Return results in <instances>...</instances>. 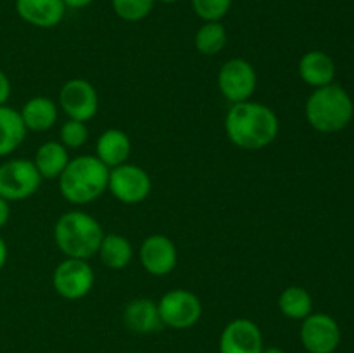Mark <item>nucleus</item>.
Returning <instances> with one entry per match:
<instances>
[{"label":"nucleus","instance_id":"f257e3e1","mask_svg":"<svg viewBox=\"0 0 354 353\" xmlns=\"http://www.w3.org/2000/svg\"><path fill=\"white\" fill-rule=\"evenodd\" d=\"M280 130L279 116L266 104L244 100L232 104L225 116V134L228 141L244 151H261L277 138Z\"/></svg>","mask_w":354,"mask_h":353},{"label":"nucleus","instance_id":"f03ea898","mask_svg":"<svg viewBox=\"0 0 354 353\" xmlns=\"http://www.w3.org/2000/svg\"><path fill=\"white\" fill-rule=\"evenodd\" d=\"M104 230L95 217L82 210L62 213L54 225V241L66 258L90 260L97 255Z\"/></svg>","mask_w":354,"mask_h":353},{"label":"nucleus","instance_id":"7ed1b4c3","mask_svg":"<svg viewBox=\"0 0 354 353\" xmlns=\"http://www.w3.org/2000/svg\"><path fill=\"white\" fill-rule=\"evenodd\" d=\"M61 196L71 204H88L107 190L109 168L93 154H82L69 159L57 179Z\"/></svg>","mask_w":354,"mask_h":353},{"label":"nucleus","instance_id":"20e7f679","mask_svg":"<svg viewBox=\"0 0 354 353\" xmlns=\"http://www.w3.org/2000/svg\"><path fill=\"white\" fill-rule=\"evenodd\" d=\"M304 114L313 130L337 134L351 123L354 102L344 87L330 83L313 90L304 106Z\"/></svg>","mask_w":354,"mask_h":353},{"label":"nucleus","instance_id":"39448f33","mask_svg":"<svg viewBox=\"0 0 354 353\" xmlns=\"http://www.w3.org/2000/svg\"><path fill=\"white\" fill-rule=\"evenodd\" d=\"M159 317L166 327L183 331L190 329L203 317V301L196 293L183 287L168 291L158 301Z\"/></svg>","mask_w":354,"mask_h":353},{"label":"nucleus","instance_id":"423d86ee","mask_svg":"<svg viewBox=\"0 0 354 353\" xmlns=\"http://www.w3.org/2000/svg\"><path fill=\"white\" fill-rule=\"evenodd\" d=\"M95 284V273L88 260L66 258L55 266L52 273V286L55 293L69 301H78L88 296Z\"/></svg>","mask_w":354,"mask_h":353},{"label":"nucleus","instance_id":"0eeeda50","mask_svg":"<svg viewBox=\"0 0 354 353\" xmlns=\"http://www.w3.org/2000/svg\"><path fill=\"white\" fill-rule=\"evenodd\" d=\"M41 185V176L30 159H9L0 165V197L10 201L28 199Z\"/></svg>","mask_w":354,"mask_h":353},{"label":"nucleus","instance_id":"6e6552de","mask_svg":"<svg viewBox=\"0 0 354 353\" xmlns=\"http://www.w3.org/2000/svg\"><path fill=\"white\" fill-rule=\"evenodd\" d=\"M258 87L254 66L242 57L228 59L218 71V89L230 104L251 100Z\"/></svg>","mask_w":354,"mask_h":353},{"label":"nucleus","instance_id":"1a4fd4ad","mask_svg":"<svg viewBox=\"0 0 354 353\" xmlns=\"http://www.w3.org/2000/svg\"><path fill=\"white\" fill-rule=\"evenodd\" d=\"M107 190L123 204H138L149 197L152 190L151 175L142 166L123 163L109 170Z\"/></svg>","mask_w":354,"mask_h":353},{"label":"nucleus","instance_id":"9d476101","mask_svg":"<svg viewBox=\"0 0 354 353\" xmlns=\"http://www.w3.org/2000/svg\"><path fill=\"white\" fill-rule=\"evenodd\" d=\"M59 107L68 120L86 123L99 111V93L88 80L71 78L59 90Z\"/></svg>","mask_w":354,"mask_h":353},{"label":"nucleus","instance_id":"9b49d317","mask_svg":"<svg viewBox=\"0 0 354 353\" xmlns=\"http://www.w3.org/2000/svg\"><path fill=\"white\" fill-rule=\"evenodd\" d=\"M301 343L308 353H334L341 345V327L328 314H310L301 324Z\"/></svg>","mask_w":354,"mask_h":353},{"label":"nucleus","instance_id":"f8f14e48","mask_svg":"<svg viewBox=\"0 0 354 353\" xmlns=\"http://www.w3.org/2000/svg\"><path fill=\"white\" fill-rule=\"evenodd\" d=\"M138 258L147 273L154 277H165L175 270L178 263V251L175 242L162 234H152L142 241Z\"/></svg>","mask_w":354,"mask_h":353},{"label":"nucleus","instance_id":"ddd939ff","mask_svg":"<svg viewBox=\"0 0 354 353\" xmlns=\"http://www.w3.org/2000/svg\"><path fill=\"white\" fill-rule=\"evenodd\" d=\"M218 348L220 353H261V329L251 318H234L221 331Z\"/></svg>","mask_w":354,"mask_h":353},{"label":"nucleus","instance_id":"4468645a","mask_svg":"<svg viewBox=\"0 0 354 353\" xmlns=\"http://www.w3.org/2000/svg\"><path fill=\"white\" fill-rule=\"evenodd\" d=\"M62 0H16V12L24 23L35 28H55L66 16Z\"/></svg>","mask_w":354,"mask_h":353},{"label":"nucleus","instance_id":"2eb2a0df","mask_svg":"<svg viewBox=\"0 0 354 353\" xmlns=\"http://www.w3.org/2000/svg\"><path fill=\"white\" fill-rule=\"evenodd\" d=\"M123 324L135 334H152L162 327L158 303L149 298H135L123 310Z\"/></svg>","mask_w":354,"mask_h":353},{"label":"nucleus","instance_id":"dca6fc26","mask_svg":"<svg viewBox=\"0 0 354 353\" xmlns=\"http://www.w3.org/2000/svg\"><path fill=\"white\" fill-rule=\"evenodd\" d=\"M131 154V141L127 132L120 128H107L99 135L95 144V158L107 168L128 163Z\"/></svg>","mask_w":354,"mask_h":353},{"label":"nucleus","instance_id":"f3484780","mask_svg":"<svg viewBox=\"0 0 354 353\" xmlns=\"http://www.w3.org/2000/svg\"><path fill=\"white\" fill-rule=\"evenodd\" d=\"M301 80L313 89L330 85L335 80V62L327 52L310 51L299 59L297 64Z\"/></svg>","mask_w":354,"mask_h":353},{"label":"nucleus","instance_id":"a211bd4d","mask_svg":"<svg viewBox=\"0 0 354 353\" xmlns=\"http://www.w3.org/2000/svg\"><path fill=\"white\" fill-rule=\"evenodd\" d=\"M26 130L47 132L55 125L59 118V107L52 99L45 96L31 97L19 111Z\"/></svg>","mask_w":354,"mask_h":353},{"label":"nucleus","instance_id":"6ab92c4d","mask_svg":"<svg viewBox=\"0 0 354 353\" xmlns=\"http://www.w3.org/2000/svg\"><path fill=\"white\" fill-rule=\"evenodd\" d=\"M69 152L59 141H47L35 154V166L41 180H57L69 163Z\"/></svg>","mask_w":354,"mask_h":353},{"label":"nucleus","instance_id":"aec40b11","mask_svg":"<svg viewBox=\"0 0 354 353\" xmlns=\"http://www.w3.org/2000/svg\"><path fill=\"white\" fill-rule=\"evenodd\" d=\"M26 127L19 111L9 106H0V158L9 156L19 147L26 138Z\"/></svg>","mask_w":354,"mask_h":353},{"label":"nucleus","instance_id":"412c9836","mask_svg":"<svg viewBox=\"0 0 354 353\" xmlns=\"http://www.w3.org/2000/svg\"><path fill=\"white\" fill-rule=\"evenodd\" d=\"M97 255L107 269L123 270L133 260V246L121 234H104Z\"/></svg>","mask_w":354,"mask_h":353},{"label":"nucleus","instance_id":"4be33fe9","mask_svg":"<svg viewBox=\"0 0 354 353\" xmlns=\"http://www.w3.org/2000/svg\"><path fill=\"white\" fill-rule=\"evenodd\" d=\"M279 310L290 320H304L313 314V298L310 291L301 286H289L280 293Z\"/></svg>","mask_w":354,"mask_h":353},{"label":"nucleus","instance_id":"5701e85b","mask_svg":"<svg viewBox=\"0 0 354 353\" xmlns=\"http://www.w3.org/2000/svg\"><path fill=\"white\" fill-rule=\"evenodd\" d=\"M227 30L221 24V21H206L197 30L194 44H196V48L199 54L216 55L227 45Z\"/></svg>","mask_w":354,"mask_h":353},{"label":"nucleus","instance_id":"b1692460","mask_svg":"<svg viewBox=\"0 0 354 353\" xmlns=\"http://www.w3.org/2000/svg\"><path fill=\"white\" fill-rule=\"evenodd\" d=\"M156 0H111L114 14L127 23L145 19L154 9Z\"/></svg>","mask_w":354,"mask_h":353},{"label":"nucleus","instance_id":"393cba45","mask_svg":"<svg viewBox=\"0 0 354 353\" xmlns=\"http://www.w3.org/2000/svg\"><path fill=\"white\" fill-rule=\"evenodd\" d=\"M88 141V128L86 123L76 120H68L61 125L59 130V142L66 149H80Z\"/></svg>","mask_w":354,"mask_h":353},{"label":"nucleus","instance_id":"a878e982","mask_svg":"<svg viewBox=\"0 0 354 353\" xmlns=\"http://www.w3.org/2000/svg\"><path fill=\"white\" fill-rule=\"evenodd\" d=\"M234 0H192V9L201 19L221 21L232 9Z\"/></svg>","mask_w":354,"mask_h":353},{"label":"nucleus","instance_id":"bb28decb","mask_svg":"<svg viewBox=\"0 0 354 353\" xmlns=\"http://www.w3.org/2000/svg\"><path fill=\"white\" fill-rule=\"evenodd\" d=\"M9 96H10V80L7 78L6 73L0 69V106H3V104L7 102Z\"/></svg>","mask_w":354,"mask_h":353},{"label":"nucleus","instance_id":"cd10ccee","mask_svg":"<svg viewBox=\"0 0 354 353\" xmlns=\"http://www.w3.org/2000/svg\"><path fill=\"white\" fill-rule=\"evenodd\" d=\"M10 218V206H9V201L0 197V228L9 221Z\"/></svg>","mask_w":354,"mask_h":353},{"label":"nucleus","instance_id":"c85d7f7f","mask_svg":"<svg viewBox=\"0 0 354 353\" xmlns=\"http://www.w3.org/2000/svg\"><path fill=\"white\" fill-rule=\"evenodd\" d=\"M62 2L68 9H83V7H88L95 0H62Z\"/></svg>","mask_w":354,"mask_h":353},{"label":"nucleus","instance_id":"c756f323","mask_svg":"<svg viewBox=\"0 0 354 353\" xmlns=\"http://www.w3.org/2000/svg\"><path fill=\"white\" fill-rule=\"evenodd\" d=\"M7 256H9V251H7V244L2 237H0V270L3 269L7 262Z\"/></svg>","mask_w":354,"mask_h":353},{"label":"nucleus","instance_id":"7c9ffc66","mask_svg":"<svg viewBox=\"0 0 354 353\" xmlns=\"http://www.w3.org/2000/svg\"><path fill=\"white\" fill-rule=\"evenodd\" d=\"M261 353H286L282 348L279 346H270V348H263Z\"/></svg>","mask_w":354,"mask_h":353},{"label":"nucleus","instance_id":"2f4dec72","mask_svg":"<svg viewBox=\"0 0 354 353\" xmlns=\"http://www.w3.org/2000/svg\"><path fill=\"white\" fill-rule=\"evenodd\" d=\"M156 2H162V3H175V2H178V0H156Z\"/></svg>","mask_w":354,"mask_h":353},{"label":"nucleus","instance_id":"473e14b6","mask_svg":"<svg viewBox=\"0 0 354 353\" xmlns=\"http://www.w3.org/2000/svg\"><path fill=\"white\" fill-rule=\"evenodd\" d=\"M124 353H137V352H124Z\"/></svg>","mask_w":354,"mask_h":353},{"label":"nucleus","instance_id":"72a5a7b5","mask_svg":"<svg viewBox=\"0 0 354 353\" xmlns=\"http://www.w3.org/2000/svg\"><path fill=\"white\" fill-rule=\"evenodd\" d=\"M252 2H259V0H252Z\"/></svg>","mask_w":354,"mask_h":353}]
</instances>
